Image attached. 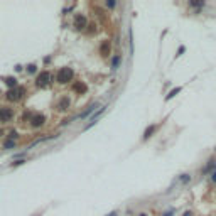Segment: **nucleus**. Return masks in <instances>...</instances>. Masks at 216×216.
<instances>
[{"label": "nucleus", "mask_w": 216, "mask_h": 216, "mask_svg": "<svg viewBox=\"0 0 216 216\" xmlns=\"http://www.w3.org/2000/svg\"><path fill=\"white\" fill-rule=\"evenodd\" d=\"M115 5H117V3H115V2H106V7H110V9H113Z\"/></svg>", "instance_id": "nucleus-21"}, {"label": "nucleus", "mask_w": 216, "mask_h": 216, "mask_svg": "<svg viewBox=\"0 0 216 216\" xmlns=\"http://www.w3.org/2000/svg\"><path fill=\"white\" fill-rule=\"evenodd\" d=\"M184 216H191V211H186V213H184Z\"/></svg>", "instance_id": "nucleus-26"}, {"label": "nucleus", "mask_w": 216, "mask_h": 216, "mask_svg": "<svg viewBox=\"0 0 216 216\" xmlns=\"http://www.w3.org/2000/svg\"><path fill=\"white\" fill-rule=\"evenodd\" d=\"M184 51H186V47H184V46H181V47H179V49H177V54H176V56H177V57H179V56H181V54H184Z\"/></svg>", "instance_id": "nucleus-19"}, {"label": "nucleus", "mask_w": 216, "mask_h": 216, "mask_svg": "<svg viewBox=\"0 0 216 216\" xmlns=\"http://www.w3.org/2000/svg\"><path fill=\"white\" fill-rule=\"evenodd\" d=\"M179 179H181V182H182V184H186V182H189V179H191V177L188 176V174H182V176L179 177Z\"/></svg>", "instance_id": "nucleus-17"}, {"label": "nucleus", "mask_w": 216, "mask_h": 216, "mask_svg": "<svg viewBox=\"0 0 216 216\" xmlns=\"http://www.w3.org/2000/svg\"><path fill=\"white\" fill-rule=\"evenodd\" d=\"M24 162H26V160H24V159H20V160H17V162H14V165H22Z\"/></svg>", "instance_id": "nucleus-23"}, {"label": "nucleus", "mask_w": 216, "mask_h": 216, "mask_svg": "<svg viewBox=\"0 0 216 216\" xmlns=\"http://www.w3.org/2000/svg\"><path fill=\"white\" fill-rule=\"evenodd\" d=\"M211 181H213V182H216V171H213V172H211Z\"/></svg>", "instance_id": "nucleus-22"}, {"label": "nucleus", "mask_w": 216, "mask_h": 216, "mask_svg": "<svg viewBox=\"0 0 216 216\" xmlns=\"http://www.w3.org/2000/svg\"><path fill=\"white\" fill-rule=\"evenodd\" d=\"M71 88H73V91H76V93H80V95H81V93H86V91H88V86H86L83 81H74Z\"/></svg>", "instance_id": "nucleus-7"}, {"label": "nucleus", "mask_w": 216, "mask_h": 216, "mask_svg": "<svg viewBox=\"0 0 216 216\" xmlns=\"http://www.w3.org/2000/svg\"><path fill=\"white\" fill-rule=\"evenodd\" d=\"M172 213H174V211H165V213L162 214V216H172Z\"/></svg>", "instance_id": "nucleus-24"}, {"label": "nucleus", "mask_w": 216, "mask_h": 216, "mask_svg": "<svg viewBox=\"0 0 216 216\" xmlns=\"http://www.w3.org/2000/svg\"><path fill=\"white\" fill-rule=\"evenodd\" d=\"M26 118L29 120L32 128H37V127H42L44 122H46V117L41 113H26Z\"/></svg>", "instance_id": "nucleus-3"}, {"label": "nucleus", "mask_w": 216, "mask_h": 216, "mask_svg": "<svg viewBox=\"0 0 216 216\" xmlns=\"http://www.w3.org/2000/svg\"><path fill=\"white\" fill-rule=\"evenodd\" d=\"M3 81H5V85L9 86L10 90H12V88H17V80H15L14 76H7Z\"/></svg>", "instance_id": "nucleus-12"}, {"label": "nucleus", "mask_w": 216, "mask_h": 216, "mask_svg": "<svg viewBox=\"0 0 216 216\" xmlns=\"http://www.w3.org/2000/svg\"><path fill=\"white\" fill-rule=\"evenodd\" d=\"M69 105H71L69 98L68 96H63V98L59 100V103H57V110H59V111H66L69 108Z\"/></svg>", "instance_id": "nucleus-8"}, {"label": "nucleus", "mask_w": 216, "mask_h": 216, "mask_svg": "<svg viewBox=\"0 0 216 216\" xmlns=\"http://www.w3.org/2000/svg\"><path fill=\"white\" fill-rule=\"evenodd\" d=\"M14 117V110L9 106H0V123H7L10 122Z\"/></svg>", "instance_id": "nucleus-5"}, {"label": "nucleus", "mask_w": 216, "mask_h": 216, "mask_svg": "<svg viewBox=\"0 0 216 216\" xmlns=\"http://www.w3.org/2000/svg\"><path fill=\"white\" fill-rule=\"evenodd\" d=\"M95 108H98V103H93V105H90L85 111H83V113L78 115V118H86V117H88V115L91 113V111H95Z\"/></svg>", "instance_id": "nucleus-10"}, {"label": "nucleus", "mask_w": 216, "mask_h": 216, "mask_svg": "<svg viewBox=\"0 0 216 216\" xmlns=\"http://www.w3.org/2000/svg\"><path fill=\"white\" fill-rule=\"evenodd\" d=\"M110 49H111L110 42H108V41H103L101 46H100V54H101L103 57H106L108 54H110Z\"/></svg>", "instance_id": "nucleus-9"}, {"label": "nucleus", "mask_w": 216, "mask_h": 216, "mask_svg": "<svg viewBox=\"0 0 216 216\" xmlns=\"http://www.w3.org/2000/svg\"><path fill=\"white\" fill-rule=\"evenodd\" d=\"M73 76H74V71L71 68H61L56 73V81L59 85H66V83H69L73 80Z\"/></svg>", "instance_id": "nucleus-1"}, {"label": "nucleus", "mask_w": 216, "mask_h": 216, "mask_svg": "<svg viewBox=\"0 0 216 216\" xmlns=\"http://www.w3.org/2000/svg\"><path fill=\"white\" fill-rule=\"evenodd\" d=\"M0 135H2V128H0Z\"/></svg>", "instance_id": "nucleus-28"}, {"label": "nucleus", "mask_w": 216, "mask_h": 216, "mask_svg": "<svg viewBox=\"0 0 216 216\" xmlns=\"http://www.w3.org/2000/svg\"><path fill=\"white\" fill-rule=\"evenodd\" d=\"M9 137H10V140H14V139H17V137H19V135H17V132H15V130H12Z\"/></svg>", "instance_id": "nucleus-20"}, {"label": "nucleus", "mask_w": 216, "mask_h": 216, "mask_svg": "<svg viewBox=\"0 0 216 216\" xmlns=\"http://www.w3.org/2000/svg\"><path fill=\"white\" fill-rule=\"evenodd\" d=\"M3 147H5V149H14L15 147V142H14V140H7Z\"/></svg>", "instance_id": "nucleus-15"}, {"label": "nucleus", "mask_w": 216, "mask_h": 216, "mask_svg": "<svg viewBox=\"0 0 216 216\" xmlns=\"http://www.w3.org/2000/svg\"><path fill=\"white\" fill-rule=\"evenodd\" d=\"M189 5L194 7V9H199V7H203L204 3H203V2H189Z\"/></svg>", "instance_id": "nucleus-16"}, {"label": "nucleus", "mask_w": 216, "mask_h": 216, "mask_svg": "<svg viewBox=\"0 0 216 216\" xmlns=\"http://www.w3.org/2000/svg\"><path fill=\"white\" fill-rule=\"evenodd\" d=\"M24 95H26V90L22 88V86H17V88H12L5 93V98L9 100V101H20V100L24 98Z\"/></svg>", "instance_id": "nucleus-2"}, {"label": "nucleus", "mask_w": 216, "mask_h": 216, "mask_svg": "<svg viewBox=\"0 0 216 216\" xmlns=\"http://www.w3.org/2000/svg\"><path fill=\"white\" fill-rule=\"evenodd\" d=\"M157 130V125H150V127H147L145 128V132H144V140H147V139H150V137L154 135V132Z\"/></svg>", "instance_id": "nucleus-11"}, {"label": "nucleus", "mask_w": 216, "mask_h": 216, "mask_svg": "<svg viewBox=\"0 0 216 216\" xmlns=\"http://www.w3.org/2000/svg\"><path fill=\"white\" fill-rule=\"evenodd\" d=\"M139 216H147V214H144V213H142V214H139Z\"/></svg>", "instance_id": "nucleus-27"}, {"label": "nucleus", "mask_w": 216, "mask_h": 216, "mask_svg": "<svg viewBox=\"0 0 216 216\" xmlns=\"http://www.w3.org/2000/svg\"><path fill=\"white\" fill-rule=\"evenodd\" d=\"M179 91H181V88H179V86H177V88H174V90H171V91H169V95H167V96H165V100H171V98H174L177 93H179Z\"/></svg>", "instance_id": "nucleus-14"}, {"label": "nucleus", "mask_w": 216, "mask_h": 216, "mask_svg": "<svg viewBox=\"0 0 216 216\" xmlns=\"http://www.w3.org/2000/svg\"><path fill=\"white\" fill-rule=\"evenodd\" d=\"M51 83V73L49 71H41L36 78V86L37 88H46Z\"/></svg>", "instance_id": "nucleus-4"}, {"label": "nucleus", "mask_w": 216, "mask_h": 216, "mask_svg": "<svg viewBox=\"0 0 216 216\" xmlns=\"http://www.w3.org/2000/svg\"><path fill=\"white\" fill-rule=\"evenodd\" d=\"M27 71H29V73H36V71H37V66H36V64H29Z\"/></svg>", "instance_id": "nucleus-18"}, {"label": "nucleus", "mask_w": 216, "mask_h": 216, "mask_svg": "<svg viewBox=\"0 0 216 216\" xmlns=\"http://www.w3.org/2000/svg\"><path fill=\"white\" fill-rule=\"evenodd\" d=\"M106 216H117V211H111L110 214H106Z\"/></svg>", "instance_id": "nucleus-25"}, {"label": "nucleus", "mask_w": 216, "mask_h": 216, "mask_svg": "<svg viewBox=\"0 0 216 216\" xmlns=\"http://www.w3.org/2000/svg\"><path fill=\"white\" fill-rule=\"evenodd\" d=\"M86 26H88V20H86V17L83 14H78L76 17H74V27H76L78 31H83Z\"/></svg>", "instance_id": "nucleus-6"}, {"label": "nucleus", "mask_w": 216, "mask_h": 216, "mask_svg": "<svg viewBox=\"0 0 216 216\" xmlns=\"http://www.w3.org/2000/svg\"><path fill=\"white\" fill-rule=\"evenodd\" d=\"M120 63H122V56H113V59H111V69H118V66H120Z\"/></svg>", "instance_id": "nucleus-13"}]
</instances>
